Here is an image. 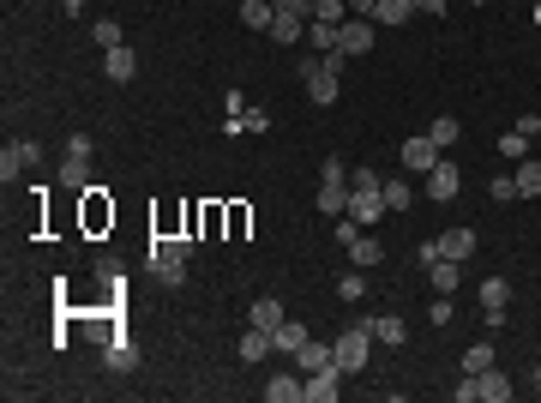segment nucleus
<instances>
[{
    "mask_svg": "<svg viewBox=\"0 0 541 403\" xmlns=\"http://www.w3.org/2000/svg\"><path fill=\"white\" fill-rule=\"evenodd\" d=\"M415 13H433V19H445V0H415Z\"/></svg>",
    "mask_w": 541,
    "mask_h": 403,
    "instance_id": "ea45409f",
    "label": "nucleus"
},
{
    "mask_svg": "<svg viewBox=\"0 0 541 403\" xmlns=\"http://www.w3.org/2000/svg\"><path fill=\"white\" fill-rule=\"evenodd\" d=\"M102 367H109V373H133V367H139V343H133V337H115L109 349H102Z\"/></svg>",
    "mask_w": 541,
    "mask_h": 403,
    "instance_id": "4468645a",
    "label": "nucleus"
},
{
    "mask_svg": "<svg viewBox=\"0 0 541 403\" xmlns=\"http://www.w3.org/2000/svg\"><path fill=\"white\" fill-rule=\"evenodd\" d=\"M536 391H541V367H536Z\"/></svg>",
    "mask_w": 541,
    "mask_h": 403,
    "instance_id": "79ce46f5",
    "label": "nucleus"
},
{
    "mask_svg": "<svg viewBox=\"0 0 541 403\" xmlns=\"http://www.w3.org/2000/svg\"><path fill=\"white\" fill-rule=\"evenodd\" d=\"M307 42H313L319 55H331V48H337V24H325V19H307Z\"/></svg>",
    "mask_w": 541,
    "mask_h": 403,
    "instance_id": "cd10ccee",
    "label": "nucleus"
},
{
    "mask_svg": "<svg viewBox=\"0 0 541 403\" xmlns=\"http://www.w3.org/2000/svg\"><path fill=\"white\" fill-rule=\"evenodd\" d=\"M373 6H380V0H349V13H355V19H373Z\"/></svg>",
    "mask_w": 541,
    "mask_h": 403,
    "instance_id": "58836bf2",
    "label": "nucleus"
},
{
    "mask_svg": "<svg viewBox=\"0 0 541 403\" xmlns=\"http://www.w3.org/2000/svg\"><path fill=\"white\" fill-rule=\"evenodd\" d=\"M24 169H31V157H24V139H13V145H6V151H0V181L13 187V181H19V175H24Z\"/></svg>",
    "mask_w": 541,
    "mask_h": 403,
    "instance_id": "4be33fe9",
    "label": "nucleus"
},
{
    "mask_svg": "<svg viewBox=\"0 0 541 403\" xmlns=\"http://www.w3.org/2000/svg\"><path fill=\"white\" fill-rule=\"evenodd\" d=\"M458 133H463V127L451 121V115H440V121L427 127V139H433V145H458Z\"/></svg>",
    "mask_w": 541,
    "mask_h": 403,
    "instance_id": "2f4dec72",
    "label": "nucleus"
},
{
    "mask_svg": "<svg viewBox=\"0 0 541 403\" xmlns=\"http://www.w3.org/2000/svg\"><path fill=\"white\" fill-rule=\"evenodd\" d=\"M373 37H380V24L355 19V13L337 24V48H343V55H373Z\"/></svg>",
    "mask_w": 541,
    "mask_h": 403,
    "instance_id": "423d86ee",
    "label": "nucleus"
},
{
    "mask_svg": "<svg viewBox=\"0 0 541 403\" xmlns=\"http://www.w3.org/2000/svg\"><path fill=\"white\" fill-rule=\"evenodd\" d=\"M295 362H301V373H319V367H337V349H331V343H319V337H307L295 349Z\"/></svg>",
    "mask_w": 541,
    "mask_h": 403,
    "instance_id": "ddd939ff",
    "label": "nucleus"
},
{
    "mask_svg": "<svg viewBox=\"0 0 541 403\" xmlns=\"http://www.w3.org/2000/svg\"><path fill=\"white\" fill-rule=\"evenodd\" d=\"M469 6H487V0H469Z\"/></svg>",
    "mask_w": 541,
    "mask_h": 403,
    "instance_id": "37998d69",
    "label": "nucleus"
},
{
    "mask_svg": "<svg viewBox=\"0 0 541 403\" xmlns=\"http://www.w3.org/2000/svg\"><path fill=\"white\" fill-rule=\"evenodd\" d=\"M271 355V331H259V325H247V337H240V362L253 367V362H265Z\"/></svg>",
    "mask_w": 541,
    "mask_h": 403,
    "instance_id": "5701e85b",
    "label": "nucleus"
},
{
    "mask_svg": "<svg viewBox=\"0 0 541 403\" xmlns=\"http://www.w3.org/2000/svg\"><path fill=\"white\" fill-rule=\"evenodd\" d=\"M409 19H415V0H380V6H373V24H391V31H403Z\"/></svg>",
    "mask_w": 541,
    "mask_h": 403,
    "instance_id": "a211bd4d",
    "label": "nucleus"
},
{
    "mask_svg": "<svg viewBox=\"0 0 541 403\" xmlns=\"http://www.w3.org/2000/svg\"><path fill=\"white\" fill-rule=\"evenodd\" d=\"M313 19H325V24H343V19H349V0H313Z\"/></svg>",
    "mask_w": 541,
    "mask_h": 403,
    "instance_id": "7c9ffc66",
    "label": "nucleus"
},
{
    "mask_svg": "<svg viewBox=\"0 0 541 403\" xmlns=\"http://www.w3.org/2000/svg\"><path fill=\"white\" fill-rule=\"evenodd\" d=\"M427 283H433L440 295H451V289H458V259H433L427 265Z\"/></svg>",
    "mask_w": 541,
    "mask_h": 403,
    "instance_id": "a878e982",
    "label": "nucleus"
},
{
    "mask_svg": "<svg viewBox=\"0 0 541 403\" xmlns=\"http://www.w3.org/2000/svg\"><path fill=\"white\" fill-rule=\"evenodd\" d=\"M271 37H277V42H301V37H307V19H301V13H277Z\"/></svg>",
    "mask_w": 541,
    "mask_h": 403,
    "instance_id": "bb28decb",
    "label": "nucleus"
},
{
    "mask_svg": "<svg viewBox=\"0 0 541 403\" xmlns=\"http://www.w3.org/2000/svg\"><path fill=\"white\" fill-rule=\"evenodd\" d=\"M380 193H385V211H409V205H415V187L409 181H385Z\"/></svg>",
    "mask_w": 541,
    "mask_h": 403,
    "instance_id": "c85d7f7f",
    "label": "nucleus"
},
{
    "mask_svg": "<svg viewBox=\"0 0 541 403\" xmlns=\"http://www.w3.org/2000/svg\"><path fill=\"white\" fill-rule=\"evenodd\" d=\"M319 211L325 217H343L349 211V169H343V157L319 162Z\"/></svg>",
    "mask_w": 541,
    "mask_h": 403,
    "instance_id": "20e7f679",
    "label": "nucleus"
},
{
    "mask_svg": "<svg viewBox=\"0 0 541 403\" xmlns=\"http://www.w3.org/2000/svg\"><path fill=\"white\" fill-rule=\"evenodd\" d=\"M331 349H337L343 380H349V373H361V367H367V355H373V331H367V320H361V325H349V331H343V337L331 343Z\"/></svg>",
    "mask_w": 541,
    "mask_h": 403,
    "instance_id": "39448f33",
    "label": "nucleus"
},
{
    "mask_svg": "<svg viewBox=\"0 0 541 403\" xmlns=\"http://www.w3.org/2000/svg\"><path fill=\"white\" fill-rule=\"evenodd\" d=\"M500 151H505L511 162H518V157H529V133H518V127H511V133L500 139Z\"/></svg>",
    "mask_w": 541,
    "mask_h": 403,
    "instance_id": "473e14b6",
    "label": "nucleus"
},
{
    "mask_svg": "<svg viewBox=\"0 0 541 403\" xmlns=\"http://www.w3.org/2000/svg\"><path fill=\"white\" fill-rule=\"evenodd\" d=\"M505 302H511V283H505V277L481 283V307H487V325H493V331L505 325Z\"/></svg>",
    "mask_w": 541,
    "mask_h": 403,
    "instance_id": "1a4fd4ad",
    "label": "nucleus"
},
{
    "mask_svg": "<svg viewBox=\"0 0 541 403\" xmlns=\"http://www.w3.org/2000/svg\"><path fill=\"white\" fill-rule=\"evenodd\" d=\"M440 162V145L427 139V133H415V139H403V169H415V175H427Z\"/></svg>",
    "mask_w": 541,
    "mask_h": 403,
    "instance_id": "9d476101",
    "label": "nucleus"
},
{
    "mask_svg": "<svg viewBox=\"0 0 541 403\" xmlns=\"http://www.w3.org/2000/svg\"><path fill=\"white\" fill-rule=\"evenodd\" d=\"M427 313H433V325H451V295H440V302L427 307Z\"/></svg>",
    "mask_w": 541,
    "mask_h": 403,
    "instance_id": "4c0bfd02",
    "label": "nucleus"
},
{
    "mask_svg": "<svg viewBox=\"0 0 541 403\" xmlns=\"http://www.w3.org/2000/svg\"><path fill=\"white\" fill-rule=\"evenodd\" d=\"M301 343H307V325L301 320H283L277 331H271V349H277V355H295Z\"/></svg>",
    "mask_w": 541,
    "mask_h": 403,
    "instance_id": "aec40b11",
    "label": "nucleus"
},
{
    "mask_svg": "<svg viewBox=\"0 0 541 403\" xmlns=\"http://www.w3.org/2000/svg\"><path fill=\"white\" fill-rule=\"evenodd\" d=\"M240 24H247V31H271V24H277V6H271V0H240Z\"/></svg>",
    "mask_w": 541,
    "mask_h": 403,
    "instance_id": "6ab92c4d",
    "label": "nucleus"
},
{
    "mask_svg": "<svg viewBox=\"0 0 541 403\" xmlns=\"http://www.w3.org/2000/svg\"><path fill=\"white\" fill-rule=\"evenodd\" d=\"M343 247H349V265H355V271H373V265L385 259V247L373 241L367 229H355V235H349V241H343Z\"/></svg>",
    "mask_w": 541,
    "mask_h": 403,
    "instance_id": "9b49d317",
    "label": "nucleus"
},
{
    "mask_svg": "<svg viewBox=\"0 0 541 403\" xmlns=\"http://www.w3.org/2000/svg\"><path fill=\"white\" fill-rule=\"evenodd\" d=\"M60 193H91V157H66L60 162Z\"/></svg>",
    "mask_w": 541,
    "mask_h": 403,
    "instance_id": "dca6fc26",
    "label": "nucleus"
},
{
    "mask_svg": "<svg viewBox=\"0 0 541 403\" xmlns=\"http://www.w3.org/2000/svg\"><path fill=\"white\" fill-rule=\"evenodd\" d=\"M187 259H193V241H187V235H162V241H151V271H157V283H169V289L187 283Z\"/></svg>",
    "mask_w": 541,
    "mask_h": 403,
    "instance_id": "f03ea898",
    "label": "nucleus"
},
{
    "mask_svg": "<svg viewBox=\"0 0 541 403\" xmlns=\"http://www.w3.org/2000/svg\"><path fill=\"white\" fill-rule=\"evenodd\" d=\"M60 6H66V13H84V0H60Z\"/></svg>",
    "mask_w": 541,
    "mask_h": 403,
    "instance_id": "a19ab883",
    "label": "nucleus"
},
{
    "mask_svg": "<svg viewBox=\"0 0 541 403\" xmlns=\"http://www.w3.org/2000/svg\"><path fill=\"white\" fill-rule=\"evenodd\" d=\"M91 37H97L102 48H115V42H120V24L115 19H97V24H91Z\"/></svg>",
    "mask_w": 541,
    "mask_h": 403,
    "instance_id": "f704fd0d",
    "label": "nucleus"
},
{
    "mask_svg": "<svg viewBox=\"0 0 541 403\" xmlns=\"http://www.w3.org/2000/svg\"><path fill=\"white\" fill-rule=\"evenodd\" d=\"M283 320H289V307H283L277 295H259V302H253V325H259V331H277Z\"/></svg>",
    "mask_w": 541,
    "mask_h": 403,
    "instance_id": "412c9836",
    "label": "nucleus"
},
{
    "mask_svg": "<svg viewBox=\"0 0 541 403\" xmlns=\"http://www.w3.org/2000/svg\"><path fill=\"white\" fill-rule=\"evenodd\" d=\"M476 247H481V241H476V229H445V235H440V259H458V265H463L469 253H476Z\"/></svg>",
    "mask_w": 541,
    "mask_h": 403,
    "instance_id": "2eb2a0df",
    "label": "nucleus"
},
{
    "mask_svg": "<svg viewBox=\"0 0 541 403\" xmlns=\"http://www.w3.org/2000/svg\"><path fill=\"white\" fill-rule=\"evenodd\" d=\"M337 295H343V302H361V295H367V277H361V271H349V277L337 283Z\"/></svg>",
    "mask_w": 541,
    "mask_h": 403,
    "instance_id": "72a5a7b5",
    "label": "nucleus"
},
{
    "mask_svg": "<svg viewBox=\"0 0 541 403\" xmlns=\"http://www.w3.org/2000/svg\"><path fill=\"white\" fill-rule=\"evenodd\" d=\"M91 151H97L91 133H73V139H66V157H91Z\"/></svg>",
    "mask_w": 541,
    "mask_h": 403,
    "instance_id": "e433bc0d",
    "label": "nucleus"
},
{
    "mask_svg": "<svg viewBox=\"0 0 541 403\" xmlns=\"http://www.w3.org/2000/svg\"><path fill=\"white\" fill-rule=\"evenodd\" d=\"M367 331H373L380 343H391V349H397V343L409 337V325H403L397 313H367Z\"/></svg>",
    "mask_w": 541,
    "mask_h": 403,
    "instance_id": "f3484780",
    "label": "nucleus"
},
{
    "mask_svg": "<svg viewBox=\"0 0 541 403\" xmlns=\"http://www.w3.org/2000/svg\"><path fill=\"white\" fill-rule=\"evenodd\" d=\"M265 398L271 403H301V380L295 373H271V380H265Z\"/></svg>",
    "mask_w": 541,
    "mask_h": 403,
    "instance_id": "b1692460",
    "label": "nucleus"
},
{
    "mask_svg": "<svg viewBox=\"0 0 541 403\" xmlns=\"http://www.w3.org/2000/svg\"><path fill=\"white\" fill-rule=\"evenodd\" d=\"M337 391H343V367H319V373L301 380V403H331Z\"/></svg>",
    "mask_w": 541,
    "mask_h": 403,
    "instance_id": "0eeeda50",
    "label": "nucleus"
},
{
    "mask_svg": "<svg viewBox=\"0 0 541 403\" xmlns=\"http://www.w3.org/2000/svg\"><path fill=\"white\" fill-rule=\"evenodd\" d=\"M518 391V385L505 380L500 367H487V373H463V385H451V398L458 403H505Z\"/></svg>",
    "mask_w": 541,
    "mask_h": 403,
    "instance_id": "7ed1b4c3",
    "label": "nucleus"
},
{
    "mask_svg": "<svg viewBox=\"0 0 541 403\" xmlns=\"http://www.w3.org/2000/svg\"><path fill=\"white\" fill-rule=\"evenodd\" d=\"M343 48H331V55H301V84H307V97L319 102V109H331L337 102V79H343Z\"/></svg>",
    "mask_w": 541,
    "mask_h": 403,
    "instance_id": "f257e3e1",
    "label": "nucleus"
},
{
    "mask_svg": "<svg viewBox=\"0 0 541 403\" xmlns=\"http://www.w3.org/2000/svg\"><path fill=\"white\" fill-rule=\"evenodd\" d=\"M102 73H109L115 84H133V73H139V55L115 42V48H102Z\"/></svg>",
    "mask_w": 541,
    "mask_h": 403,
    "instance_id": "f8f14e48",
    "label": "nucleus"
},
{
    "mask_svg": "<svg viewBox=\"0 0 541 403\" xmlns=\"http://www.w3.org/2000/svg\"><path fill=\"white\" fill-rule=\"evenodd\" d=\"M458 187H463V175H458V162H433V169H427V199H458Z\"/></svg>",
    "mask_w": 541,
    "mask_h": 403,
    "instance_id": "6e6552de",
    "label": "nucleus"
},
{
    "mask_svg": "<svg viewBox=\"0 0 541 403\" xmlns=\"http://www.w3.org/2000/svg\"><path fill=\"white\" fill-rule=\"evenodd\" d=\"M493 367V343H469L463 349V373H487Z\"/></svg>",
    "mask_w": 541,
    "mask_h": 403,
    "instance_id": "c756f323",
    "label": "nucleus"
},
{
    "mask_svg": "<svg viewBox=\"0 0 541 403\" xmlns=\"http://www.w3.org/2000/svg\"><path fill=\"white\" fill-rule=\"evenodd\" d=\"M511 181H518L523 199H529V193H541V157H518V175H511Z\"/></svg>",
    "mask_w": 541,
    "mask_h": 403,
    "instance_id": "393cba45",
    "label": "nucleus"
},
{
    "mask_svg": "<svg viewBox=\"0 0 541 403\" xmlns=\"http://www.w3.org/2000/svg\"><path fill=\"white\" fill-rule=\"evenodd\" d=\"M487 193H493V199H523V193H518V181H511V175H493V181H487Z\"/></svg>",
    "mask_w": 541,
    "mask_h": 403,
    "instance_id": "c9c22d12",
    "label": "nucleus"
}]
</instances>
